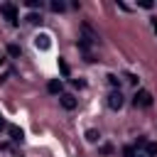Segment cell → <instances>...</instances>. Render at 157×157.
Wrapping results in <instances>:
<instances>
[{"instance_id": "6da1fadb", "label": "cell", "mask_w": 157, "mask_h": 157, "mask_svg": "<svg viewBox=\"0 0 157 157\" xmlns=\"http://www.w3.org/2000/svg\"><path fill=\"white\" fill-rule=\"evenodd\" d=\"M0 15H2L10 25H17V7H15L12 2H2V5H0Z\"/></svg>"}, {"instance_id": "7a4b0ae2", "label": "cell", "mask_w": 157, "mask_h": 157, "mask_svg": "<svg viewBox=\"0 0 157 157\" xmlns=\"http://www.w3.org/2000/svg\"><path fill=\"white\" fill-rule=\"evenodd\" d=\"M132 103L140 105V108H150V105H152V93L142 88V91H137V93L132 96Z\"/></svg>"}, {"instance_id": "3957f363", "label": "cell", "mask_w": 157, "mask_h": 157, "mask_svg": "<svg viewBox=\"0 0 157 157\" xmlns=\"http://www.w3.org/2000/svg\"><path fill=\"white\" fill-rule=\"evenodd\" d=\"M34 47L42 49V52H49V49H52V34H49V32H39V34L34 37Z\"/></svg>"}, {"instance_id": "277c9868", "label": "cell", "mask_w": 157, "mask_h": 157, "mask_svg": "<svg viewBox=\"0 0 157 157\" xmlns=\"http://www.w3.org/2000/svg\"><path fill=\"white\" fill-rule=\"evenodd\" d=\"M123 103H125V101H123L120 88H115V91H110V93H108V105H110L113 110H120V108H123Z\"/></svg>"}, {"instance_id": "5b68a950", "label": "cell", "mask_w": 157, "mask_h": 157, "mask_svg": "<svg viewBox=\"0 0 157 157\" xmlns=\"http://www.w3.org/2000/svg\"><path fill=\"white\" fill-rule=\"evenodd\" d=\"M59 103H61V108H66V110H74V108H76V98H74L71 93H61V96H59Z\"/></svg>"}, {"instance_id": "8992f818", "label": "cell", "mask_w": 157, "mask_h": 157, "mask_svg": "<svg viewBox=\"0 0 157 157\" xmlns=\"http://www.w3.org/2000/svg\"><path fill=\"white\" fill-rule=\"evenodd\" d=\"M7 130H10V137H12V140H15V142H20V140H22V130H20V128H17V125H10V128H7Z\"/></svg>"}, {"instance_id": "52a82bcc", "label": "cell", "mask_w": 157, "mask_h": 157, "mask_svg": "<svg viewBox=\"0 0 157 157\" xmlns=\"http://www.w3.org/2000/svg\"><path fill=\"white\" fill-rule=\"evenodd\" d=\"M47 88H49V93H59V91H61V81H59V78H54V81H49V83H47Z\"/></svg>"}, {"instance_id": "ba28073f", "label": "cell", "mask_w": 157, "mask_h": 157, "mask_svg": "<svg viewBox=\"0 0 157 157\" xmlns=\"http://www.w3.org/2000/svg\"><path fill=\"white\" fill-rule=\"evenodd\" d=\"M49 7H52V10H54V12H61V10H64V7H66V5H64V2H61V0H52V2H49Z\"/></svg>"}, {"instance_id": "9c48e42d", "label": "cell", "mask_w": 157, "mask_h": 157, "mask_svg": "<svg viewBox=\"0 0 157 157\" xmlns=\"http://www.w3.org/2000/svg\"><path fill=\"white\" fill-rule=\"evenodd\" d=\"M98 137H101V135H98L96 130H88V132H86V140H88V142H96Z\"/></svg>"}, {"instance_id": "30bf717a", "label": "cell", "mask_w": 157, "mask_h": 157, "mask_svg": "<svg viewBox=\"0 0 157 157\" xmlns=\"http://www.w3.org/2000/svg\"><path fill=\"white\" fill-rule=\"evenodd\" d=\"M59 69H61V74H64V76H69V64H66L64 59H59Z\"/></svg>"}, {"instance_id": "8fae6325", "label": "cell", "mask_w": 157, "mask_h": 157, "mask_svg": "<svg viewBox=\"0 0 157 157\" xmlns=\"http://www.w3.org/2000/svg\"><path fill=\"white\" fill-rule=\"evenodd\" d=\"M39 20H42V17H39V15H34V12H32V15H27V22H29V25H37Z\"/></svg>"}, {"instance_id": "7c38bea8", "label": "cell", "mask_w": 157, "mask_h": 157, "mask_svg": "<svg viewBox=\"0 0 157 157\" xmlns=\"http://www.w3.org/2000/svg\"><path fill=\"white\" fill-rule=\"evenodd\" d=\"M7 52H10L12 56H20V47H17V44H10V47H7Z\"/></svg>"}, {"instance_id": "4fadbf2b", "label": "cell", "mask_w": 157, "mask_h": 157, "mask_svg": "<svg viewBox=\"0 0 157 157\" xmlns=\"http://www.w3.org/2000/svg\"><path fill=\"white\" fill-rule=\"evenodd\" d=\"M108 83H110V86H113V91H115V88H118V76H115V74H110V76H108Z\"/></svg>"}, {"instance_id": "5bb4252c", "label": "cell", "mask_w": 157, "mask_h": 157, "mask_svg": "<svg viewBox=\"0 0 157 157\" xmlns=\"http://www.w3.org/2000/svg\"><path fill=\"white\" fill-rule=\"evenodd\" d=\"M147 155H150V157H155V155H157V145H152V142H150V145H147Z\"/></svg>"}, {"instance_id": "9a60e30c", "label": "cell", "mask_w": 157, "mask_h": 157, "mask_svg": "<svg viewBox=\"0 0 157 157\" xmlns=\"http://www.w3.org/2000/svg\"><path fill=\"white\" fill-rule=\"evenodd\" d=\"M125 157H135V147H125Z\"/></svg>"}, {"instance_id": "2e32d148", "label": "cell", "mask_w": 157, "mask_h": 157, "mask_svg": "<svg viewBox=\"0 0 157 157\" xmlns=\"http://www.w3.org/2000/svg\"><path fill=\"white\" fill-rule=\"evenodd\" d=\"M152 27H155V32H157V20H152Z\"/></svg>"}, {"instance_id": "e0dca14e", "label": "cell", "mask_w": 157, "mask_h": 157, "mask_svg": "<svg viewBox=\"0 0 157 157\" xmlns=\"http://www.w3.org/2000/svg\"><path fill=\"white\" fill-rule=\"evenodd\" d=\"M2 125H5V120H2V115H0V128H2Z\"/></svg>"}, {"instance_id": "ac0fdd59", "label": "cell", "mask_w": 157, "mask_h": 157, "mask_svg": "<svg viewBox=\"0 0 157 157\" xmlns=\"http://www.w3.org/2000/svg\"><path fill=\"white\" fill-rule=\"evenodd\" d=\"M0 61H2V56H0Z\"/></svg>"}]
</instances>
